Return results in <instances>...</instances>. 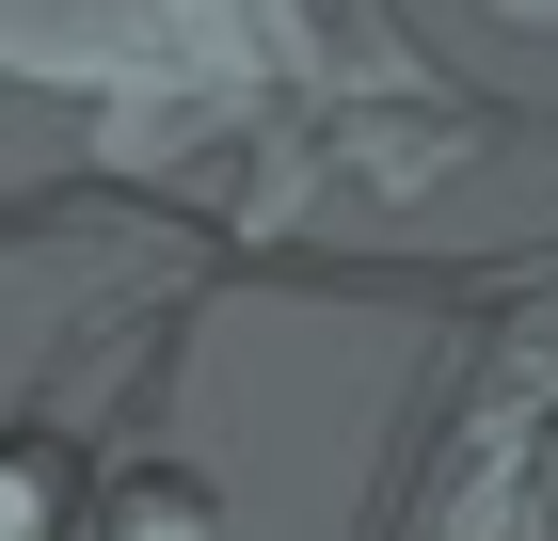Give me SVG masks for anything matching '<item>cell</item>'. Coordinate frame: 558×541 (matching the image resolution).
I'll list each match as a JSON object with an SVG mask.
<instances>
[{
    "label": "cell",
    "mask_w": 558,
    "mask_h": 541,
    "mask_svg": "<svg viewBox=\"0 0 558 541\" xmlns=\"http://www.w3.org/2000/svg\"><path fill=\"white\" fill-rule=\"evenodd\" d=\"M81 541H223V494H208L175 446L129 430V446L96 462V494H81Z\"/></svg>",
    "instance_id": "7a4b0ae2"
},
{
    "label": "cell",
    "mask_w": 558,
    "mask_h": 541,
    "mask_svg": "<svg viewBox=\"0 0 558 541\" xmlns=\"http://www.w3.org/2000/svg\"><path fill=\"white\" fill-rule=\"evenodd\" d=\"M495 16H526V33H558V0H495Z\"/></svg>",
    "instance_id": "3957f363"
},
{
    "label": "cell",
    "mask_w": 558,
    "mask_h": 541,
    "mask_svg": "<svg viewBox=\"0 0 558 541\" xmlns=\"http://www.w3.org/2000/svg\"><path fill=\"white\" fill-rule=\"evenodd\" d=\"M430 541H558V334H526V351H511L495 415H478L463 462H447Z\"/></svg>",
    "instance_id": "6da1fadb"
}]
</instances>
